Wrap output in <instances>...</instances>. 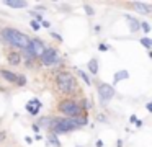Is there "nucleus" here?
Returning a JSON list of instances; mask_svg holds the SVG:
<instances>
[{"label":"nucleus","mask_w":152,"mask_h":147,"mask_svg":"<svg viewBox=\"0 0 152 147\" xmlns=\"http://www.w3.org/2000/svg\"><path fill=\"white\" fill-rule=\"evenodd\" d=\"M51 140H53V144H54L56 147H61V144L57 142V137H56V134H53V136H51Z\"/></svg>","instance_id":"a211bd4d"},{"label":"nucleus","mask_w":152,"mask_h":147,"mask_svg":"<svg viewBox=\"0 0 152 147\" xmlns=\"http://www.w3.org/2000/svg\"><path fill=\"white\" fill-rule=\"evenodd\" d=\"M15 82H17L20 87H23V85L26 83V78H25V75H17V80H15Z\"/></svg>","instance_id":"4468645a"},{"label":"nucleus","mask_w":152,"mask_h":147,"mask_svg":"<svg viewBox=\"0 0 152 147\" xmlns=\"http://www.w3.org/2000/svg\"><path fill=\"white\" fill-rule=\"evenodd\" d=\"M141 28L144 29L145 33H149V31H151V26H149V23H145V21H144V23H141Z\"/></svg>","instance_id":"f3484780"},{"label":"nucleus","mask_w":152,"mask_h":147,"mask_svg":"<svg viewBox=\"0 0 152 147\" xmlns=\"http://www.w3.org/2000/svg\"><path fill=\"white\" fill-rule=\"evenodd\" d=\"M98 95H100V98H102L103 103H106V101H110L113 97H115V88H113V85H110V83H100L98 85Z\"/></svg>","instance_id":"0eeeda50"},{"label":"nucleus","mask_w":152,"mask_h":147,"mask_svg":"<svg viewBox=\"0 0 152 147\" xmlns=\"http://www.w3.org/2000/svg\"><path fill=\"white\" fill-rule=\"evenodd\" d=\"M79 75H80V77H82V78H83V80H85V82H87V85H90V78L87 77V74H85V72L79 70Z\"/></svg>","instance_id":"dca6fc26"},{"label":"nucleus","mask_w":152,"mask_h":147,"mask_svg":"<svg viewBox=\"0 0 152 147\" xmlns=\"http://www.w3.org/2000/svg\"><path fill=\"white\" fill-rule=\"evenodd\" d=\"M85 12L88 13V15H93V10H92V7H87V5H85Z\"/></svg>","instance_id":"aec40b11"},{"label":"nucleus","mask_w":152,"mask_h":147,"mask_svg":"<svg viewBox=\"0 0 152 147\" xmlns=\"http://www.w3.org/2000/svg\"><path fill=\"white\" fill-rule=\"evenodd\" d=\"M26 51L31 57H41L43 52L46 51V46H44V42L41 39H30V44H28Z\"/></svg>","instance_id":"39448f33"},{"label":"nucleus","mask_w":152,"mask_h":147,"mask_svg":"<svg viewBox=\"0 0 152 147\" xmlns=\"http://www.w3.org/2000/svg\"><path fill=\"white\" fill-rule=\"evenodd\" d=\"M43 26H44V28H49L51 25H49V21H43Z\"/></svg>","instance_id":"4be33fe9"},{"label":"nucleus","mask_w":152,"mask_h":147,"mask_svg":"<svg viewBox=\"0 0 152 147\" xmlns=\"http://www.w3.org/2000/svg\"><path fill=\"white\" fill-rule=\"evenodd\" d=\"M141 42H142V44H144L147 49H151V48H152V41H151L149 38H142V39H141Z\"/></svg>","instance_id":"2eb2a0df"},{"label":"nucleus","mask_w":152,"mask_h":147,"mask_svg":"<svg viewBox=\"0 0 152 147\" xmlns=\"http://www.w3.org/2000/svg\"><path fill=\"white\" fill-rule=\"evenodd\" d=\"M100 49H102V51H106V49H108V48H106L105 44H100Z\"/></svg>","instance_id":"393cba45"},{"label":"nucleus","mask_w":152,"mask_h":147,"mask_svg":"<svg viewBox=\"0 0 152 147\" xmlns=\"http://www.w3.org/2000/svg\"><path fill=\"white\" fill-rule=\"evenodd\" d=\"M53 38H54V39H57V41H62V38H61V36L57 34V33H53Z\"/></svg>","instance_id":"412c9836"},{"label":"nucleus","mask_w":152,"mask_h":147,"mask_svg":"<svg viewBox=\"0 0 152 147\" xmlns=\"http://www.w3.org/2000/svg\"><path fill=\"white\" fill-rule=\"evenodd\" d=\"M145 108H147V111H152V105H151V103L145 105Z\"/></svg>","instance_id":"5701e85b"},{"label":"nucleus","mask_w":152,"mask_h":147,"mask_svg":"<svg viewBox=\"0 0 152 147\" xmlns=\"http://www.w3.org/2000/svg\"><path fill=\"white\" fill-rule=\"evenodd\" d=\"M88 69H90V72H92V74H96V72H98V62H96V59H90Z\"/></svg>","instance_id":"ddd939ff"},{"label":"nucleus","mask_w":152,"mask_h":147,"mask_svg":"<svg viewBox=\"0 0 152 147\" xmlns=\"http://www.w3.org/2000/svg\"><path fill=\"white\" fill-rule=\"evenodd\" d=\"M5 5L13 7V8H23V7H26V2H15V0H7V2H5Z\"/></svg>","instance_id":"f8f14e48"},{"label":"nucleus","mask_w":152,"mask_h":147,"mask_svg":"<svg viewBox=\"0 0 152 147\" xmlns=\"http://www.w3.org/2000/svg\"><path fill=\"white\" fill-rule=\"evenodd\" d=\"M56 85H57L61 93L69 95V93H74V91H75V78H74V75H70L69 72H61L56 77Z\"/></svg>","instance_id":"f03ea898"},{"label":"nucleus","mask_w":152,"mask_h":147,"mask_svg":"<svg viewBox=\"0 0 152 147\" xmlns=\"http://www.w3.org/2000/svg\"><path fill=\"white\" fill-rule=\"evenodd\" d=\"M128 77H129V72H128V70H119V72H116V74H115V83H116V82L124 80V78H128Z\"/></svg>","instance_id":"9b49d317"},{"label":"nucleus","mask_w":152,"mask_h":147,"mask_svg":"<svg viewBox=\"0 0 152 147\" xmlns=\"http://www.w3.org/2000/svg\"><path fill=\"white\" fill-rule=\"evenodd\" d=\"M96 147H103V142H102V140H96Z\"/></svg>","instance_id":"b1692460"},{"label":"nucleus","mask_w":152,"mask_h":147,"mask_svg":"<svg viewBox=\"0 0 152 147\" xmlns=\"http://www.w3.org/2000/svg\"><path fill=\"white\" fill-rule=\"evenodd\" d=\"M77 123L74 118H64V119H57L54 121L53 124V129H54V134H61V132H69L72 129H77Z\"/></svg>","instance_id":"20e7f679"},{"label":"nucleus","mask_w":152,"mask_h":147,"mask_svg":"<svg viewBox=\"0 0 152 147\" xmlns=\"http://www.w3.org/2000/svg\"><path fill=\"white\" fill-rule=\"evenodd\" d=\"M39 59L43 62V65H56L61 62V57L57 56V51L54 48H46V51L43 52V56Z\"/></svg>","instance_id":"423d86ee"},{"label":"nucleus","mask_w":152,"mask_h":147,"mask_svg":"<svg viewBox=\"0 0 152 147\" xmlns=\"http://www.w3.org/2000/svg\"><path fill=\"white\" fill-rule=\"evenodd\" d=\"M0 74H2V77H4L5 80H8V82H15V80H17V75H15L13 72L7 70V69H2V70H0Z\"/></svg>","instance_id":"9d476101"},{"label":"nucleus","mask_w":152,"mask_h":147,"mask_svg":"<svg viewBox=\"0 0 152 147\" xmlns=\"http://www.w3.org/2000/svg\"><path fill=\"white\" fill-rule=\"evenodd\" d=\"M2 36H4V39L8 44L15 46V48H18V49H25V51H26L28 44H30V38H28L25 33L18 31V29H13V28H5L4 31H2Z\"/></svg>","instance_id":"f257e3e1"},{"label":"nucleus","mask_w":152,"mask_h":147,"mask_svg":"<svg viewBox=\"0 0 152 147\" xmlns=\"http://www.w3.org/2000/svg\"><path fill=\"white\" fill-rule=\"evenodd\" d=\"M59 110H61V113H64L66 116H69V118L80 116V113H82V108H80L79 103H77V101H74V100H64V101H61Z\"/></svg>","instance_id":"7ed1b4c3"},{"label":"nucleus","mask_w":152,"mask_h":147,"mask_svg":"<svg viewBox=\"0 0 152 147\" xmlns=\"http://www.w3.org/2000/svg\"><path fill=\"white\" fill-rule=\"evenodd\" d=\"M7 61H8V64H12V65H20L21 56L18 54L17 51H12V52H8V54H7Z\"/></svg>","instance_id":"6e6552de"},{"label":"nucleus","mask_w":152,"mask_h":147,"mask_svg":"<svg viewBox=\"0 0 152 147\" xmlns=\"http://www.w3.org/2000/svg\"><path fill=\"white\" fill-rule=\"evenodd\" d=\"M134 7L139 10V13H142V15H151V7L145 5V3H142V2H136V3H134Z\"/></svg>","instance_id":"1a4fd4ad"},{"label":"nucleus","mask_w":152,"mask_h":147,"mask_svg":"<svg viewBox=\"0 0 152 147\" xmlns=\"http://www.w3.org/2000/svg\"><path fill=\"white\" fill-rule=\"evenodd\" d=\"M31 28H33V29H39V23L33 20V21H31Z\"/></svg>","instance_id":"6ab92c4d"}]
</instances>
